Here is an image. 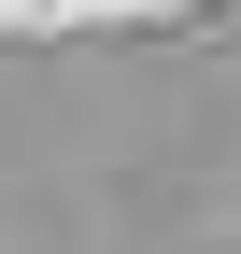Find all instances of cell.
<instances>
[]
</instances>
